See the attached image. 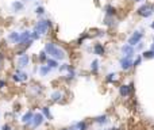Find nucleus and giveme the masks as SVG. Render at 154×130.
Segmentation results:
<instances>
[{
  "mask_svg": "<svg viewBox=\"0 0 154 130\" xmlns=\"http://www.w3.org/2000/svg\"><path fill=\"white\" fill-rule=\"evenodd\" d=\"M45 53L47 56H50V58H54V60H65L66 58V53L64 49H61L60 46L54 45L53 42H46L45 43Z\"/></svg>",
  "mask_w": 154,
  "mask_h": 130,
  "instance_id": "obj_1",
  "label": "nucleus"
},
{
  "mask_svg": "<svg viewBox=\"0 0 154 130\" xmlns=\"http://www.w3.org/2000/svg\"><path fill=\"white\" fill-rule=\"evenodd\" d=\"M49 27H51V21L49 19H41L37 22V25L34 26V31L39 35H45L49 30Z\"/></svg>",
  "mask_w": 154,
  "mask_h": 130,
  "instance_id": "obj_2",
  "label": "nucleus"
},
{
  "mask_svg": "<svg viewBox=\"0 0 154 130\" xmlns=\"http://www.w3.org/2000/svg\"><path fill=\"white\" fill-rule=\"evenodd\" d=\"M31 43H33V39H31V31L25 30L23 33H19V42H18V45L29 47Z\"/></svg>",
  "mask_w": 154,
  "mask_h": 130,
  "instance_id": "obj_3",
  "label": "nucleus"
},
{
  "mask_svg": "<svg viewBox=\"0 0 154 130\" xmlns=\"http://www.w3.org/2000/svg\"><path fill=\"white\" fill-rule=\"evenodd\" d=\"M142 38H143V33H142V31H134L133 35L128 38V45L134 47L135 45H138L139 42H141Z\"/></svg>",
  "mask_w": 154,
  "mask_h": 130,
  "instance_id": "obj_4",
  "label": "nucleus"
},
{
  "mask_svg": "<svg viewBox=\"0 0 154 130\" xmlns=\"http://www.w3.org/2000/svg\"><path fill=\"white\" fill-rule=\"evenodd\" d=\"M27 79H29V75L26 72H23L22 69H18V71L12 75V80H14L15 83H23Z\"/></svg>",
  "mask_w": 154,
  "mask_h": 130,
  "instance_id": "obj_5",
  "label": "nucleus"
},
{
  "mask_svg": "<svg viewBox=\"0 0 154 130\" xmlns=\"http://www.w3.org/2000/svg\"><path fill=\"white\" fill-rule=\"evenodd\" d=\"M43 119H45V117L41 113H37V114L33 115V119H31L30 125L33 126V129H37V127H39L43 123Z\"/></svg>",
  "mask_w": 154,
  "mask_h": 130,
  "instance_id": "obj_6",
  "label": "nucleus"
},
{
  "mask_svg": "<svg viewBox=\"0 0 154 130\" xmlns=\"http://www.w3.org/2000/svg\"><path fill=\"white\" fill-rule=\"evenodd\" d=\"M29 64H30V57H29V54L23 53V54H21V56L18 57L16 65H18V68H19V69H23V68H26L27 65H29Z\"/></svg>",
  "mask_w": 154,
  "mask_h": 130,
  "instance_id": "obj_7",
  "label": "nucleus"
},
{
  "mask_svg": "<svg viewBox=\"0 0 154 130\" xmlns=\"http://www.w3.org/2000/svg\"><path fill=\"white\" fill-rule=\"evenodd\" d=\"M137 12H138V15L143 16V18H149V16H151V14H153V8L147 4H143V5L139 7Z\"/></svg>",
  "mask_w": 154,
  "mask_h": 130,
  "instance_id": "obj_8",
  "label": "nucleus"
},
{
  "mask_svg": "<svg viewBox=\"0 0 154 130\" xmlns=\"http://www.w3.org/2000/svg\"><path fill=\"white\" fill-rule=\"evenodd\" d=\"M131 91H133V84H130V85H126V84H123V85H120V87H119V94H120V96H122V98H126V96H128V95L131 94Z\"/></svg>",
  "mask_w": 154,
  "mask_h": 130,
  "instance_id": "obj_9",
  "label": "nucleus"
},
{
  "mask_svg": "<svg viewBox=\"0 0 154 130\" xmlns=\"http://www.w3.org/2000/svg\"><path fill=\"white\" fill-rule=\"evenodd\" d=\"M133 67V57H123L120 60V68L123 71H128Z\"/></svg>",
  "mask_w": 154,
  "mask_h": 130,
  "instance_id": "obj_10",
  "label": "nucleus"
},
{
  "mask_svg": "<svg viewBox=\"0 0 154 130\" xmlns=\"http://www.w3.org/2000/svg\"><path fill=\"white\" fill-rule=\"evenodd\" d=\"M120 50H122V54H123V57H133V54H134V47L130 46L128 43L123 45Z\"/></svg>",
  "mask_w": 154,
  "mask_h": 130,
  "instance_id": "obj_11",
  "label": "nucleus"
},
{
  "mask_svg": "<svg viewBox=\"0 0 154 130\" xmlns=\"http://www.w3.org/2000/svg\"><path fill=\"white\" fill-rule=\"evenodd\" d=\"M64 98L62 91H53L50 94V100L51 102H61V99Z\"/></svg>",
  "mask_w": 154,
  "mask_h": 130,
  "instance_id": "obj_12",
  "label": "nucleus"
},
{
  "mask_svg": "<svg viewBox=\"0 0 154 130\" xmlns=\"http://www.w3.org/2000/svg\"><path fill=\"white\" fill-rule=\"evenodd\" d=\"M7 39H8V42H11V43H16V45H18V42H19V33L11 31L10 34H8V37H7Z\"/></svg>",
  "mask_w": 154,
  "mask_h": 130,
  "instance_id": "obj_13",
  "label": "nucleus"
},
{
  "mask_svg": "<svg viewBox=\"0 0 154 130\" xmlns=\"http://www.w3.org/2000/svg\"><path fill=\"white\" fill-rule=\"evenodd\" d=\"M93 52L96 56H104V53H106V49L103 46L102 43H96L95 46H93Z\"/></svg>",
  "mask_w": 154,
  "mask_h": 130,
  "instance_id": "obj_14",
  "label": "nucleus"
},
{
  "mask_svg": "<svg viewBox=\"0 0 154 130\" xmlns=\"http://www.w3.org/2000/svg\"><path fill=\"white\" fill-rule=\"evenodd\" d=\"M33 115H34V113L33 111H27L26 114H23V117H22V122L23 123H26V125H30L31 119H33Z\"/></svg>",
  "mask_w": 154,
  "mask_h": 130,
  "instance_id": "obj_15",
  "label": "nucleus"
},
{
  "mask_svg": "<svg viewBox=\"0 0 154 130\" xmlns=\"http://www.w3.org/2000/svg\"><path fill=\"white\" fill-rule=\"evenodd\" d=\"M46 65L50 68V69H57V68L60 67L58 61L54 60V58H47V60H46Z\"/></svg>",
  "mask_w": 154,
  "mask_h": 130,
  "instance_id": "obj_16",
  "label": "nucleus"
},
{
  "mask_svg": "<svg viewBox=\"0 0 154 130\" xmlns=\"http://www.w3.org/2000/svg\"><path fill=\"white\" fill-rule=\"evenodd\" d=\"M38 71H39V75H41V76H43V77H45V76H47V75L51 72V69L47 67V65H41Z\"/></svg>",
  "mask_w": 154,
  "mask_h": 130,
  "instance_id": "obj_17",
  "label": "nucleus"
},
{
  "mask_svg": "<svg viewBox=\"0 0 154 130\" xmlns=\"http://www.w3.org/2000/svg\"><path fill=\"white\" fill-rule=\"evenodd\" d=\"M73 127H74L76 130H87L88 129V125H87V122H85V121H80V122L74 123Z\"/></svg>",
  "mask_w": 154,
  "mask_h": 130,
  "instance_id": "obj_18",
  "label": "nucleus"
},
{
  "mask_svg": "<svg viewBox=\"0 0 154 130\" xmlns=\"http://www.w3.org/2000/svg\"><path fill=\"white\" fill-rule=\"evenodd\" d=\"M93 121H95L98 125H104V123H107L108 122V117L104 114V115H100V117H96Z\"/></svg>",
  "mask_w": 154,
  "mask_h": 130,
  "instance_id": "obj_19",
  "label": "nucleus"
},
{
  "mask_svg": "<svg viewBox=\"0 0 154 130\" xmlns=\"http://www.w3.org/2000/svg\"><path fill=\"white\" fill-rule=\"evenodd\" d=\"M11 7H12V8H14V11H16V12H18V11H22L23 8H25V5H23V3H22V1H19V0H16V1H14V3L11 4Z\"/></svg>",
  "mask_w": 154,
  "mask_h": 130,
  "instance_id": "obj_20",
  "label": "nucleus"
},
{
  "mask_svg": "<svg viewBox=\"0 0 154 130\" xmlns=\"http://www.w3.org/2000/svg\"><path fill=\"white\" fill-rule=\"evenodd\" d=\"M45 118H47V119L50 121V119H53V115H51V113H50V109L49 107H42V113H41Z\"/></svg>",
  "mask_w": 154,
  "mask_h": 130,
  "instance_id": "obj_21",
  "label": "nucleus"
},
{
  "mask_svg": "<svg viewBox=\"0 0 154 130\" xmlns=\"http://www.w3.org/2000/svg\"><path fill=\"white\" fill-rule=\"evenodd\" d=\"M91 71H92L95 75L98 73V71H99V61L98 60H93L92 63H91Z\"/></svg>",
  "mask_w": 154,
  "mask_h": 130,
  "instance_id": "obj_22",
  "label": "nucleus"
},
{
  "mask_svg": "<svg viewBox=\"0 0 154 130\" xmlns=\"http://www.w3.org/2000/svg\"><path fill=\"white\" fill-rule=\"evenodd\" d=\"M116 80V73L114 72V73H108L107 75V77H106V81L107 83H114Z\"/></svg>",
  "mask_w": 154,
  "mask_h": 130,
  "instance_id": "obj_23",
  "label": "nucleus"
},
{
  "mask_svg": "<svg viewBox=\"0 0 154 130\" xmlns=\"http://www.w3.org/2000/svg\"><path fill=\"white\" fill-rule=\"evenodd\" d=\"M47 54L45 53V50H42L41 53H39V56H38V60H39V63H46V60H47Z\"/></svg>",
  "mask_w": 154,
  "mask_h": 130,
  "instance_id": "obj_24",
  "label": "nucleus"
},
{
  "mask_svg": "<svg viewBox=\"0 0 154 130\" xmlns=\"http://www.w3.org/2000/svg\"><path fill=\"white\" fill-rule=\"evenodd\" d=\"M106 14H107V16H114L115 8H114L112 5H107V7H106Z\"/></svg>",
  "mask_w": 154,
  "mask_h": 130,
  "instance_id": "obj_25",
  "label": "nucleus"
},
{
  "mask_svg": "<svg viewBox=\"0 0 154 130\" xmlns=\"http://www.w3.org/2000/svg\"><path fill=\"white\" fill-rule=\"evenodd\" d=\"M142 57L143 58H154V52L153 50H147V52H143V54H142Z\"/></svg>",
  "mask_w": 154,
  "mask_h": 130,
  "instance_id": "obj_26",
  "label": "nucleus"
},
{
  "mask_svg": "<svg viewBox=\"0 0 154 130\" xmlns=\"http://www.w3.org/2000/svg\"><path fill=\"white\" fill-rule=\"evenodd\" d=\"M35 14L37 15H43V14H45V8H43V7H37Z\"/></svg>",
  "mask_w": 154,
  "mask_h": 130,
  "instance_id": "obj_27",
  "label": "nucleus"
},
{
  "mask_svg": "<svg viewBox=\"0 0 154 130\" xmlns=\"http://www.w3.org/2000/svg\"><path fill=\"white\" fill-rule=\"evenodd\" d=\"M104 23L107 25V26H112L114 23H112V16H107L106 18V21H104Z\"/></svg>",
  "mask_w": 154,
  "mask_h": 130,
  "instance_id": "obj_28",
  "label": "nucleus"
},
{
  "mask_svg": "<svg viewBox=\"0 0 154 130\" xmlns=\"http://www.w3.org/2000/svg\"><path fill=\"white\" fill-rule=\"evenodd\" d=\"M141 61H142V57H137V60L133 61V67H138L139 64H141Z\"/></svg>",
  "mask_w": 154,
  "mask_h": 130,
  "instance_id": "obj_29",
  "label": "nucleus"
},
{
  "mask_svg": "<svg viewBox=\"0 0 154 130\" xmlns=\"http://www.w3.org/2000/svg\"><path fill=\"white\" fill-rule=\"evenodd\" d=\"M7 85V83H5V80H3V79H0V89H3Z\"/></svg>",
  "mask_w": 154,
  "mask_h": 130,
  "instance_id": "obj_30",
  "label": "nucleus"
},
{
  "mask_svg": "<svg viewBox=\"0 0 154 130\" xmlns=\"http://www.w3.org/2000/svg\"><path fill=\"white\" fill-rule=\"evenodd\" d=\"M1 130H12V127H11L8 123H5V125L1 126Z\"/></svg>",
  "mask_w": 154,
  "mask_h": 130,
  "instance_id": "obj_31",
  "label": "nucleus"
},
{
  "mask_svg": "<svg viewBox=\"0 0 154 130\" xmlns=\"http://www.w3.org/2000/svg\"><path fill=\"white\" fill-rule=\"evenodd\" d=\"M142 47H143V45H142V43H141V42H139V43H138V47H137V49H138V50H141V49H142Z\"/></svg>",
  "mask_w": 154,
  "mask_h": 130,
  "instance_id": "obj_32",
  "label": "nucleus"
},
{
  "mask_svg": "<svg viewBox=\"0 0 154 130\" xmlns=\"http://www.w3.org/2000/svg\"><path fill=\"white\" fill-rule=\"evenodd\" d=\"M1 60H3V54L0 53V61H1Z\"/></svg>",
  "mask_w": 154,
  "mask_h": 130,
  "instance_id": "obj_33",
  "label": "nucleus"
},
{
  "mask_svg": "<svg viewBox=\"0 0 154 130\" xmlns=\"http://www.w3.org/2000/svg\"><path fill=\"white\" fill-rule=\"evenodd\" d=\"M150 50H153V52H154V43L151 45V49H150Z\"/></svg>",
  "mask_w": 154,
  "mask_h": 130,
  "instance_id": "obj_34",
  "label": "nucleus"
},
{
  "mask_svg": "<svg viewBox=\"0 0 154 130\" xmlns=\"http://www.w3.org/2000/svg\"><path fill=\"white\" fill-rule=\"evenodd\" d=\"M104 130H118V129H104Z\"/></svg>",
  "mask_w": 154,
  "mask_h": 130,
  "instance_id": "obj_35",
  "label": "nucleus"
},
{
  "mask_svg": "<svg viewBox=\"0 0 154 130\" xmlns=\"http://www.w3.org/2000/svg\"><path fill=\"white\" fill-rule=\"evenodd\" d=\"M151 29H154V22H153V23H151Z\"/></svg>",
  "mask_w": 154,
  "mask_h": 130,
  "instance_id": "obj_36",
  "label": "nucleus"
},
{
  "mask_svg": "<svg viewBox=\"0 0 154 130\" xmlns=\"http://www.w3.org/2000/svg\"><path fill=\"white\" fill-rule=\"evenodd\" d=\"M135 1H143V0H135Z\"/></svg>",
  "mask_w": 154,
  "mask_h": 130,
  "instance_id": "obj_37",
  "label": "nucleus"
},
{
  "mask_svg": "<svg viewBox=\"0 0 154 130\" xmlns=\"http://www.w3.org/2000/svg\"><path fill=\"white\" fill-rule=\"evenodd\" d=\"M62 130H70V129H62Z\"/></svg>",
  "mask_w": 154,
  "mask_h": 130,
  "instance_id": "obj_38",
  "label": "nucleus"
},
{
  "mask_svg": "<svg viewBox=\"0 0 154 130\" xmlns=\"http://www.w3.org/2000/svg\"><path fill=\"white\" fill-rule=\"evenodd\" d=\"M153 12H154V10H153Z\"/></svg>",
  "mask_w": 154,
  "mask_h": 130,
  "instance_id": "obj_39",
  "label": "nucleus"
}]
</instances>
